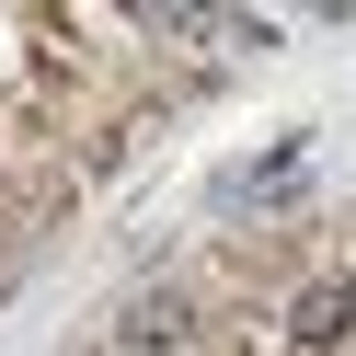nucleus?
Returning a JSON list of instances; mask_svg holds the SVG:
<instances>
[{"label": "nucleus", "mask_w": 356, "mask_h": 356, "mask_svg": "<svg viewBox=\"0 0 356 356\" xmlns=\"http://www.w3.org/2000/svg\"><path fill=\"white\" fill-rule=\"evenodd\" d=\"M287 345H299V356L356 345V276H310L299 299H287Z\"/></svg>", "instance_id": "f257e3e1"}, {"label": "nucleus", "mask_w": 356, "mask_h": 356, "mask_svg": "<svg viewBox=\"0 0 356 356\" xmlns=\"http://www.w3.org/2000/svg\"><path fill=\"white\" fill-rule=\"evenodd\" d=\"M184 333H195V299H184V287H149V299H127L115 345H127V356H172Z\"/></svg>", "instance_id": "f03ea898"}]
</instances>
